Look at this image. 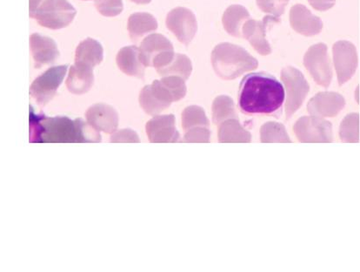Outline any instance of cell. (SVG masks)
I'll list each match as a JSON object with an SVG mask.
<instances>
[{"label": "cell", "mask_w": 360, "mask_h": 272, "mask_svg": "<svg viewBox=\"0 0 360 272\" xmlns=\"http://www.w3.org/2000/svg\"><path fill=\"white\" fill-rule=\"evenodd\" d=\"M285 98L284 87L269 73H252L241 80L238 105L246 115H273L282 108Z\"/></svg>", "instance_id": "cell-1"}, {"label": "cell", "mask_w": 360, "mask_h": 272, "mask_svg": "<svg viewBox=\"0 0 360 272\" xmlns=\"http://www.w3.org/2000/svg\"><path fill=\"white\" fill-rule=\"evenodd\" d=\"M212 63L214 71L223 80H234L259 67V61L243 47L222 43L212 51Z\"/></svg>", "instance_id": "cell-2"}, {"label": "cell", "mask_w": 360, "mask_h": 272, "mask_svg": "<svg viewBox=\"0 0 360 272\" xmlns=\"http://www.w3.org/2000/svg\"><path fill=\"white\" fill-rule=\"evenodd\" d=\"M76 10L68 0H30V16L44 27L62 29L72 23Z\"/></svg>", "instance_id": "cell-3"}, {"label": "cell", "mask_w": 360, "mask_h": 272, "mask_svg": "<svg viewBox=\"0 0 360 272\" xmlns=\"http://www.w3.org/2000/svg\"><path fill=\"white\" fill-rule=\"evenodd\" d=\"M281 80L285 87V116L289 120L303 105L310 86L303 73L292 67L282 70Z\"/></svg>", "instance_id": "cell-4"}, {"label": "cell", "mask_w": 360, "mask_h": 272, "mask_svg": "<svg viewBox=\"0 0 360 272\" xmlns=\"http://www.w3.org/2000/svg\"><path fill=\"white\" fill-rule=\"evenodd\" d=\"M139 50L143 65L145 67L155 68L157 70L170 63L175 55L170 40L161 35L146 37Z\"/></svg>", "instance_id": "cell-5"}, {"label": "cell", "mask_w": 360, "mask_h": 272, "mask_svg": "<svg viewBox=\"0 0 360 272\" xmlns=\"http://www.w3.org/2000/svg\"><path fill=\"white\" fill-rule=\"evenodd\" d=\"M68 68V65L51 68L32 82L30 95L39 105L45 106L54 97L64 80Z\"/></svg>", "instance_id": "cell-6"}, {"label": "cell", "mask_w": 360, "mask_h": 272, "mask_svg": "<svg viewBox=\"0 0 360 272\" xmlns=\"http://www.w3.org/2000/svg\"><path fill=\"white\" fill-rule=\"evenodd\" d=\"M304 64L318 85L328 87L333 78L332 67L325 44H318L308 50Z\"/></svg>", "instance_id": "cell-7"}, {"label": "cell", "mask_w": 360, "mask_h": 272, "mask_svg": "<svg viewBox=\"0 0 360 272\" xmlns=\"http://www.w3.org/2000/svg\"><path fill=\"white\" fill-rule=\"evenodd\" d=\"M296 137L301 142H332L333 127L321 117H302L293 128Z\"/></svg>", "instance_id": "cell-8"}, {"label": "cell", "mask_w": 360, "mask_h": 272, "mask_svg": "<svg viewBox=\"0 0 360 272\" xmlns=\"http://www.w3.org/2000/svg\"><path fill=\"white\" fill-rule=\"evenodd\" d=\"M167 25L180 42L188 46L197 32V20L192 11L184 7L171 11L167 18Z\"/></svg>", "instance_id": "cell-9"}, {"label": "cell", "mask_w": 360, "mask_h": 272, "mask_svg": "<svg viewBox=\"0 0 360 272\" xmlns=\"http://www.w3.org/2000/svg\"><path fill=\"white\" fill-rule=\"evenodd\" d=\"M334 63L338 73L340 86L348 82L354 75L358 58L356 49L352 44L340 42L333 47Z\"/></svg>", "instance_id": "cell-10"}, {"label": "cell", "mask_w": 360, "mask_h": 272, "mask_svg": "<svg viewBox=\"0 0 360 272\" xmlns=\"http://www.w3.org/2000/svg\"><path fill=\"white\" fill-rule=\"evenodd\" d=\"M86 123L94 130L105 134H112L119 127V113L113 106L98 103L88 109Z\"/></svg>", "instance_id": "cell-11"}, {"label": "cell", "mask_w": 360, "mask_h": 272, "mask_svg": "<svg viewBox=\"0 0 360 272\" xmlns=\"http://www.w3.org/2000/svg\"><path fill=\"white\" fill-rule=\"evenodd\" d=\"M281 18L274 16H266L262 21L248 20L242 27V35L260 54H271V49L266 39V31L268 25L278 23Z\"/></svg>", "instance_id": "cell-12"}, {"label": "cell", "mask_w": 360, "mask_h": 272, "mask_svg": "<svg viewBox=\"0 0 360 272\" xmlns=\"http://www.w3.org/2000/svg\"><path fill=\"white\" fill-rule=\"evenodd\" d=\"M146 131L153 143L176 142L179 139L174 115L154 116L146 123Z\"/></svg>", "instance_id": "cell-13"}, {"label": "cell", "mask_w": 360, "mask_h": 272, "mask_svg": "<svg viewBox=\"0 0 360 272\" xmlns=\"http://www.w3.org/2000/svg\"><path fill=\"white\" fill-rule=\"evenodd\" d=\"M345 101L342 95L337 93H319L314 98L308 102V112L312 116L334 117L339 115V113L344 109Z\"/></svg>", "instance_id": "cell-14"}, {"label": "cell", "mask_w": 360, "mask_h": 272, "mask_svg": "<svg viewBox=\"0 0 360 272\" xmlns=\"http://www.w3.org/2000/svg\"><path fill=\"white\" fill-rule=\"evenodd\" d=\"M290 20L293 29L304 36H314L323 28L321 18L312 16L310 11L303 5H296L290 12Z\"/></svg>", "instance_id": "cell-15"}, {"label": "cell", "mask_w": 360, "mask_h": 272, "mask_svg": "<svg viewBox=\"0 0 360 272\" xmlns=\"http://www.w3.org/2000/svg\"><path fill=\"white\" fill-rule=\"evenodd\" d=\"M31 49L37 68L53 64L60 56L56 42L49 37L39 34L31 36Z\"/></svg>", "instance_id": "cell-16"}, {"label": "cell", "mask_w": 360, "mask_h": 272, "mask_svg": "<svg viewBox=\"0 0 360 272\" xmlns=\"http://www.w3.org/2000/svg\"><path fill=\"white\" fill-rule=\"evenodd\" d=\"M94 82V68L75 64L70 69L66 87L72 94H84L90 91Z\"/></svg>", "instance_id": "cell-17"}, {"label": "cell", "mask_w": 360, "mask_h": 272, "mask_svg": "<svg viewBox=\"0 0 360 272\" xmlns=\"http://www.w3.org/2000/svg\"><path fill=\"white\" fill-rule=\"evenodd\" d=\"M116 61L117 67L126 75L138 78L144 76L146 67L141 61L137 47H123L117 53Z\"/></svg>", "instance_id": "cell-18"}, {"label": "cell", "mask_w": 360, "mask_h": 272, "mask_svg": "<svg viewBox=\"0 0 360 272\" xmlns=\"http://www.w3.org/2000/svg\"><path fill=\"white\" fill-rule=\"evenodd\" d=\"M104 57L101 44L94 39L88 38L79 44L76 49L75 64L94 68L101 64Z\"/></svg>", "instance_id": "cell-19"}, {"label": "cell", "mask_w": 360, "mask_h": 272, "mask_svg": "<svg viewBox=\"0 0 360 272\" xmlns=\"http://www.w3.org/2000/svg\"><path fill=\"white\" fill-rule=\"evenodd\" d=\"M158 28L156 18L152 14L137 13L131 14L128 20V31L132 40H138Z\"/></svg>", "instance_id": "cell-20"}, {"label": "cell", "mask_w": 360, "mask_h": 272, "mask_svg": "<svg viewBox=\"0 0 360 272\" xmlns=\"http://www.w3.org/2000/svg\"><path fill=\"white\" fill-rule=\"evenodd\" d=\"M219 142H250L252 135L241 126L237 119H230L219 124Z\"/></svg>", "instance_id": "cell-21"}, {"label": "cell", "mask_w": 360, "mask_h": 272, "mask_svg": "<svg viewBox=\"0 0 360 272\" xmlns=\"http://www.w3.org/2000/svg\"><path fill=\"white\" fill-rule=\"evenodd\" d=\"M250 18L248 11L241 6H231L223 16V25L229 35L240 38L245 22Z\"/></svg>", "instance_id": "cell-22"}, {"label": "cell", "mask_w": 360, "mask_h": 272, "mask_svg": "<svg viewBox=\"0 0 360 272\" xmlns=\"http://www.w3.org/2000/svg\"><path fill=\"white\" fill-rule=\"evenodd\" d=\"M161 76H179L186 80L193 71L192 62L184 54H175L172 61L165 68L157 70Z\"/></svg>", "instance_id": "cell-23"}, {"label": "cell", "mask_w": 360, "mask_h": 272, "mask_svg": "<svg viewBox=\"0 0 360 272\" xmlns=\"http://www.w3.org/2000/svg\"><path fill=\"white\" fill-rule=\"evenodd\" d=\"M213 123L217 125L230 119H238L236 109L231 98L221 95L217 97L212 104Z\"/></svg>", "instance_id": "cell-24"}, {"label": "cell", "mask_w": 360, "mask_h": 272, "mask_svg": "<svg viewBox=\"0 0 360 272\" xmlns=\"http://www.w3.org/2000/svg\"><path fill=\"white\" fill-rule=\"evenodd\" d=\"M182 126L184 130L188 131L193 128L210 126L205 116V110L200 106H190L182 113Z\"/></svg>", "instance_id": "cell-25"}, {"label": "cell", "mask_w": 360, "mask_h": 272, "mask_svg": "<svg viewBox=\"0 0 360 272\" xmlns=\"http://www.w3.org/2000/svg\"><path fill=\"white\" fill-rule=\"evenodd\" d=\"M139 104L149 116H159L160 113L169 109V106L161 102L150 90V85L146 86L139 94Z\"/></svg>", "instance_id": "cell-26"}, {"label": "cell", "mask_w": 360, "mask_h": 272, "mask_svg": "<svg viewBox=\"0 0 360 272\" xmlns=\"http://www.w3.org/2000/svg\"><path fill=\"white\" fill-rule=\"evenodd\" d=\"M260 140L262 142H291L288 132L281 123H267L260 130Z\"/></svg>", "instance_id": "cell-27"}, {"label": "cell", "mask_w": 360, "mask_h": 272, "mask_svg": "<svg viewBox=\"0 0 360 272\" xmlns=\"http://www.w3.org/2000/svg\"><path fill=\"white\" fill-rule=\"evenodd\" d=\"M340 138L345 142H358L359 140V113H350L341 123Z\"/></svg>", "instance_id": "cell-28"}, {"label": "cell", "mask_w": 360, "mask_h": 272, "mask_svg": "<svg viewBox=\"0 0 360 272\" xmlns=\"http://www.w3.org/2000/svg\"><path fill=\"white\" fill-rule=\"evenodd\" d=\"M160 82L172 95L174 102L182 100L186 94L185 80L179 76H165Z\"/></svg>", "instance_id": "cell-29"}, {"label": "cell", "mask_w": 360, "mask_h": 272, "mask_svg": "<svg viewBox=\"0 0 360 272\" xmlns=\"http://www.w3.org/2000/svg\"><path fill=\"white\" fill-rule=\"evenodd\" d=\"M99 13L105 17H115L123 11L122 0H95Z\"/></svg>", "instance_id": "cell-30"}, {"label": "cell", "mask_w": 360, "mask_h": 272, "mask_svg": "<svg viewBox=\"0 0 360 272\" xmlns=\"http://www.w3.org/2000/svg\"><path fill=\"white\" fill-rule=\"evenodd\" d=\"M288 3L289 0H257V4L263 12L276 18L282 16Z\"/></svg>", "instance_id": "cell-31"}, {"label": "cell", "mask_w": 360, "mask_h": 272, "mask_svg": "<svg viewBox=\"0 0 360 272\" xmlns=\"http://www.w3.org/2000/svg\"><path fill=\"white\" fill-rule=\"evenodd\" d=\"M211 138V131L207 127L193 128L186 132L184 136L185 142H209Z\"/></svg>", "instance_id": "cell-32"}, {"label": "cell", "mask_w": 360, "mask_h": 272, "mask_svg": "<svg viewBox=\"0 0 360 272\" xmlns=\"http://www.w3.org/2000/svg\"><path fill=\"white\" fill-rule=\"evenodd\" d=\"M111 142H139V135L135 131L130 128H124V130H116L113 132L110 138Z\"/></svg>", "instance_id": "cell-33"}, {"label": "cell", "mask_w": 360, "mask_h": 272, "mask_svg": "<svg viewBox=\"0 0 360 272\" xmlns=\"http://www.w3.org/2000/svg\"><path fill=\"white\" fill-rule=\"evenodd\" d=\"M308 1L318 11H326L335 5V0H308Z\"/></svg>", "instance_id": "cell-34"}, {"label": "cell", "mask_w": 360, "mask_h": 272, "mask_svg": "<svg viewBox=\"0 0 360 272\" xmlns=\"http://www.w3.org/2000/svg\"><path fill=\"white\" fill-rule=\"evenodd\" d=\"M131 1L139 4V5H146V4H149L152 0H131Z\"/></svg>", "instance_id": "cell-35"}]
</instances>
